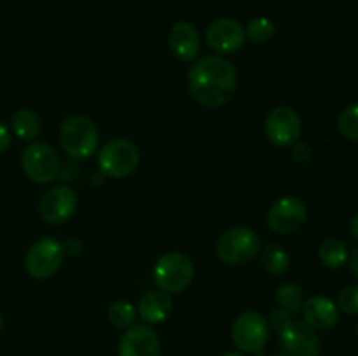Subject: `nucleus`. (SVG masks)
Returning <instances> with one entry per match:
<instances>
[{"instance_id":"1","label":"nucleus","mask_w":358,"mask_h":356,"mask_svg":"<svg viewBox=\"0 0 358 356\" xmlns=\"http://www.w3.org/2000/svg\"><path fill=\"white\" fill-rule=\"evenodd\" d=\"M187 82L192 98L199 105L206 108H220L229 103L236 91V68L222 56H205L192 63Z\"/></svg>"},{"instance_id":"2","label":"nucleus","mask_w":358,"mask_h":356,"mask_svg":"<svg viewBox=\"0 0 358 356\" xmlns=\"http://www.w3.org/2000/svg\"><path fill=\"white\" fill-rule=\"evenodd\" d=\"M100 142V133L96 124L86 115H72L65 119L59 128V143L62 149L72 159L84 161L94 154Z\"/></svg>"},{"instance_id":"3","label":"nucleus","mask_w":358,"mask_h":356,"mask_svg":"<svg viewBox=\"0 0 358 356\" xmlns=\"http://www.w3.org/2000/svg\"><path fill=\"white\" fill-rule=\"evenodd\" d=\"M152 279L163 292L182 293L189 288L194 279V264L191 258L180 251H168L161 255L152 269Z\"/></svg>"},{"instance_id":"4","label":"nucleus","mask_w":358,"mask_h":356,"mask_svg":"<svg viewBox=\"0 0 358 356\" xmlns=\"http://www.w3.org/2000/svg\"><path fill=\"white\" fill-rule=\"evenodd\" d=\"M261 248V239L254 229L238 225L220 236L215 251L226 265H245L257 257Z\"/></svg>"},{"instance_id":"5","label":"nucleus","mask_w":358,"mask_h":356,"mask_svg":"<svg viewBox=\"0 0 358 356\" xmlns=\"http://www.w3.org/2000/svg\"><path fill=\"white\" fill-rule=\"evenodd\" d=\"M138 164V147L124 138L110 140L98 154V166L105 177L126 178L135 173Z\"/></svg>"},{"instance_id":"6","label":"nucleus","mask_w":358,"mask_h":356,"mask_svg":"<svg viewBox=\"0 0 358 356\" xmlns=\"http://www.w3.org/2000/svg\"><path fill=\"white\" fill-rule=\"evenodd\" d=\"M231 337L240 351L261 355L269 339V325L257 311H245L234 320Z\"/></svg>"},{"instance_id":"7","label":"nucleus","mask_w":358,"mask_h":356,"mask_svg":"<svg viewBox=\"0 0 358 356\" xmlns=\"http://www.w3.org/2000/svg\"><path fill=\"white\" fill-rule=\"evenodd\" d=\"M21 168L24 175L35 184H49L58 178L62 161L49 143L31 142L21 156Z\"/></svg>"},{"instance_id":"8","label":"nucleus","mask_w":358,"mask_h":356,"mask_svg":"<svg viewBox=\"0 0 358 356\" xmlns=\"http://www.w3.org/2000/svg\"><path fill=\"white\" fill-rule=\"evenodd\" d=\"M65 260V246L55 237H42L24 255V269L35 279L55 274Z\"/></svg>"},{"instance_id":"9","label":"nucleus","mask_w":358,"mask_h":356,"mask_svg":"<svg viewBox=\"0 0 358 356\" xmlns=\"http://www.w3.org/2000/svg\"><path fill=\"white\" fill-rule=\"evenodd\" d=\"M301 131H303V122H301L299 114L294 108L276 107L273 108L266 119V136L269 142L282 149H289L299 140Z\"/></svg>"},{"instance_id":"10","label":"nucleus","mask_w":358,"mask_h":356,"mask_svg":"<svg viewBox=\"0 0 358 356\" xmlns=\"http://www.w3.org/2000/svg\"><path fill=\"white\" fill-rule=\"evenodd\" d=\"M247 40L245 27L233 17H219L206 28V45L217 54H233Z\"/></svg>"},{"instance_id":"11","label":"nucleus","mask_w":358,"mask_h":356,"mask_svg":"<svg viewBox=\"0 0 358 356\" xmlns=\"http://www.w3.org/2000/svg\"><path fill=\"white\" fill-rule=\"evenodd\" d=\"M76 209L77 194L72 187H66V185L49 188L38 202V213H41L42 220L51 225H62V223L69 222Z\"/></svg>"},{"instance_id":"12","label":"nucleus","mask_w":358,"mask_h":356,"mask_svg":"<svg viewBox=\"0 0 358 356\" xmlns=\"http://www.w3.org/2000/svg\"><path fill=\"white\" fill-rule=\"evenodd\" d=\"M280 344L289 356H318L320 353V337L304 320H290L280 330Z\"/></svg>"},{"instance_id":"13","label":"nucleus","mask_w":358,"mask_h":356,"mask_svg":"<svg viewBox=\"0 0 358 356\" xmlns=\"http://www.w3.org/2000/svg\"><path fill=\"white\" fill-rule=\"evenodd\" d=\"M306 205L297 198H282L268 212V225L276 234L297 232L306 222Z\"/></svg>"},{"instance_id":"14","label":"nucleus","mask_w":358,"mask_h":356,"mask_svg":"<svg viewBox=\"0 0 358 356\" xmlns=\"http://www.w3.org/2000/svg\"><path fill=\"white\" fill-rule=\"evenodd\" d=\"M159 337L149 325L126 328L117 346V356H159Z\"/></svg>"},{"instance_id":"15","label":"nucleus","mask_w":358,"mask_h":356,"mask_svg":"<svg viewBox=\"0 0 358 356\" xmlns=\"http://www.w3.org/2000/svg\"><path fill=\"white\" fill-rule=\"evenodd\" d=\"M303 318L315 330H331L339 321V309L331 299L324 295H315L304 300Z\"/></svg>"},{"instance_id":"16","label":"nucleus","mask_w":358,"mask_h":356,"mask_svg":"<svg viewBox=\"0 0 358 356\" xmlns=\"http://www.w3.org/2000/svg\"><path fill=\"white\" fill-rule=\"evenodd\" d=\"M171 52L182 61H192L198 58L199 49H201V38H199L198 30L187 21H178L171 27L170 35Z\"/></svg>"},{"instance_id":"17","label":"nucleus","mask_w":358,"mask_h":356,"mask_svg":"<svg viewBox=\"0 0 358 356\" xmlns=\"http://www.w3.org/2000/svg\"><path fill=\"white\" fill-rule=\"evenodd\" d=\"M138 316L145 325H159L168 320L173 311V299L163 290L147 292L138 302Z\"/></svg>"},{"instance_id":"18","label":"nucleus","mask_w":358,"mask_h":356,"mask_svg":"<svg viewBox=\"0 0 358 356\" xmlns=\"http://www.w3.org/2000/svg\"><path fill=\"white\" fill-rule=\"evenodd\" d=\"M13 133L23 142H34L41 133V119L30 108H20L13 114L10 119Z\"/></svg>"},{"instance_id":"19","label":"nucleus","mask_w":358,"mask_h":356,"mask_svg":"<svg viewBox=\"0 0 358 356\" xmlns=\"http://www.w3.org/2000/svg\"><path fill=\"white\" fill-rule=\"evenodd\" d=\"M261 255V264L264 271L271 276L285 274L290 267V257L282 246L278 244H266L259 251Z\"/></svg>"},{"instance_id":"20","label":"nucleus","mask_w":358,"mask_h":356,"mask_svg":"<svg viewBox=\"0 0 358 356\" xmlns=\"http://www.w3.org/2000/svg\"><path fill=\"white\" fill-rule=\"evenodd\" d=\"M318 258L329 269H339L350 260L348 248L339 239H325L318 248Z\"/></svg>"},{"instance_id":"21","label":"nucleus","mask_w":358,"mask_h":356,"mask_svg":"<svg viewBox=\"0 0 358 356\" xmlns=\"http://www.w3.org/2000/svg\"><path fill=\"white\" fill-rule=\"evenodd\" d=\"M276 304L280 309L287 311L289 314H296L303 309L304 304V293L297 283H285V285L278 286L275 293Z\"/></svg>"},{"instance_id":"22","label":"nucleus","mask_w":358,"mask_h":356,"mask_svg":"<svg viewBox=\"0 0 358 356\" xmlns=\"http://www.w3.org/2000/svg\"><path fill=\"white\" fill-rule=\"evenodd\" d=\"M108 321L114 325L115 328H129L135 325L136 309L131 302L128 300H115L110 307H108Z\"/></svg>"},{"instance_id":"23","label":"nucleus","mask_w":358,"mask_h":356,"mask_svg":"<svg viewBox=\"0 0 358 356\" xmlns=\"http://www.w3.org/2000/svg\"><path fill=\"white\" fill-rule=\"evenodd\" d=\"M245 34H247L248 40L254 42V44H266L275 37L276 27L269 17H254L245 28Z\"/></svg>"},{"instance_id":"24","label":"nucleus","mask_w":358,"mask_h":356,"mask_svg":"<svg viewBox=\"0 0 358 356\" xmlns=\"http://www.w3.org/2000/svg\"><path fill=\"white\" fill-rule=\"evenodd\" d=\"M338 129L346 140L358 142V103L350 105L339 114Z\"/></svg>"},{"instance_id":"25","label":"nucleus","mask_w":358,"mask_h":356,"mask_svg":"<svg viewBox=\"0 0 358 356\" xmlns=\"http://www.w3.org/2000/svg\"><path fill=\"white\" fill-rule=\"evenodd\" d=\"M338 309H341L343 313L350 314V316H355L358 314V285H350L339 292L338 295Z\"/></svg>"},{"instance_id":"26","label":"nucleus","mask_w":358,"mask_h":356,"mask_svg":"<svg viewBox=\"0 0 358 356\" xmlns=\"http://www.w3.org/2000/svg\"><path fill=\"white\" fill-rule=\"evenodd\" d=\"M290 316H292V314H289L287 311L275 309L271 314H269V325H271V328H275L276 332H280L290 323V320H292Z\"/></svg>"},{"instance_id":"27","label":"nucleus","mask_w":358,"mask_h":356,"mask_svg":"<svg viewBox=\"0 0 358 356\" xmlns=\"http://www.w3.org/2000/svg\"><path fill=\"white\" fill-rule=\"evenodd\" d=\"M292 159L296 161V163H308V161L311 159V149L310 145H306V143H294L292 145Z\"/></svg>"},{"instance_id":"28","label":"nucleus","mask_w":358,"mask_h":356,"mask_svg":"<svg viewBox=\"0 0 358 356\" xmlns=\"http://www.w3.org/2000/svg\"><path fill=\"white\" fill-rule=\"evenodd\" d=\"M10 145V133L7 126L0 121V154L6 152Z\"/></svg>"},{"instance_id":"29","label":"nucleus","mask_w":358,"mask_h":356,"mask_svg":"<svg viewBox=\"0 0 358 356\" xmlns=\"http://www.w3.org/2000/svg\"><path fill=\"white\" fill-rule=\"evenodd\" d=\"M348 262H350V267H352V271L358 276V248H357L355 251H353L352 257H350Z\"/></svg>"},{"instance_id":"30","label":"nucleus","mask_w":358,"mask_h":356,"mask_svg":"<svg viewBox=\"0 0 358 356\" xmlns=\"http://www.w3.org/2000/svg\"><path fill=\"white\" fill-rule=\"evenodd\" d=\"M350 232L353 234V237L358 239V213L350 220Z\"/></svg>"},{"instance_id":"31","label":"nucleus","mask_w":358,"mask_h":356,"mask_svg":"<svg viewBox=\"0 0 358 356\" xmlns=\"http://www.w3.org/2000/svg\"><path fill=\"white\" fill-rule=\"evenodd\" d=\"M222 356H247V355H243V353H226V355H222Z\"/></svg>"},{"instance_id":"32","label":"nucleus","mask_w":358,"mask_h":356,"mask_svg":"<svg viewBox=\"0 0 358 356\" xmlns=\"http://www.w3.org/2000/svg\"><path fill=\"white\" fill-rule=\"evenodd\" d=\"M2 327H3V320H2V314H0V332H2Z\"/></svg>"},{"instance_id":"33","label":"nucleus","mask_w":358,"mask_h":356,"mask_svg":"<svg viewBox=\"0 0 358 356\" xmlns=\"http://www.w3.org/2000/svg\"><path fill=\"white\" fill-rule=\"evenodd\" d=\"M275 356H289V355H275Z\"/></svg>"},{"instance_id":"34","label":"nucleus","mask_w":358,"mask_h":356,"mask_svg":"<svg viewBox=\"0 0 358 356\" xmlns=\"http://www.w3.org/2000/svg\"><path fill=\"white\" fill-rule=\"evenodd\" d=\"M357 334H358V327H357Z\"/></svg>"}]
</instances>
